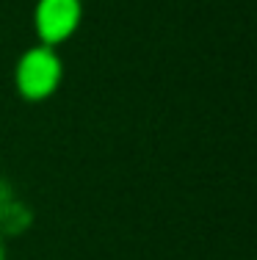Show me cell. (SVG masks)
I'll list each match as a JSON object with an SVG mask.
<instances>
[{
    "label": "cell",
    "instance_id": "obj_1",
    "mask_svg": "<svg viewBox=\"0 0 257 260\" xmlns=\"http://www.w3.org/2000/svg\"><path fill=\"white\" fill-rule=\"evenodd\" d=\"M61 83V58L53 53V47L42 45L28 50L17 67V89L30 103H39L50 97Z\"/></svg>",
    "mask_w": 257,
    "mask_h": 260
},
{
    "label": "cell",
    "instance_id": "obj_2",
    "mask_svg": "<svg viewBox=\"0 0 257 260\" xmlns=\"http://www.w3.org/2000/svg\"><path fill=\"white\" fill-rule=\"evenodd\" d=\"M78 22H81V3L78 0H42L36 6V34L47 47L69 39Z\"/></svg>",
    "mask_w": 257,
    "mask_h": 260
},
{
    "label": "cell",
    "instance_id": "obj_3",
    "mask_svg": "<svg viewBox=\"0 0 257 260\" xmlns=\"http://www.w3.org/2000/svg\"><path fill=\"white\" fill-rule=\"evenodd\" d=\"M14 197H17V194H14V185L6 180V177H0V208H3L6 202H11Z\"/></svg>",
    "mask_w": 257,
    "mask_h": 260
},
{
    "label": "cell",
    "instance_id": "obj_4",
    "mask_svg": "<svg viewBox=\"0 0 257 260\" xmlns=\"http://www.w3.org/2000/svg\"><path fill=\"white\" fill-rule=\"evenodd\" d=\"M0 260H6V244H3V238H0Z\"/></svg>",
    "mask_w": 257,
    "mask_h": 260
}]
</instances>
